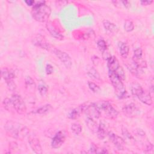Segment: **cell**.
I'll list each match as a JSON object with an SVG mask.
<instances>
[{
	"mask_svg": "<svg viewBox=\"0 0 154 154\" xmlns=\"http://www.w3.org/2000/svg\"><path fill=\"white\" fill-rule=\"evenodd\" d=\"M4 129L7 135L16 139L22 140L29 134V130L25 126L13 120L7 121Z\"/></svg>",
	"mask_w": 154,
	"mask_h": 154,
	"instance_id": "6da1fadb",
	"label": "cell"
},
{
	"mask_svg": "<svg viewBox=\"0 0 154 154\" xmlns=\"http://www.w3.org/2000/svg\"><path fill=\"white\" fill-rule=\"evenodd\" d=\"M51 13V10L49 6L45 4V1H35L31 10L32 17L35 20L40 22H46Z\"/></svg>",
	"mask_w": 154,
	"mask_h": 154,
	"instance_id": "7a4b0ae2",
	"label": "cell"
},
{
	"mask_svg": "<svg viewBox=\"0 0 154 154\" xmlns=\"http://www.w3.org/2000/svg\"><path fill=\"white\" fill-rule=\"evenodd\" d=\"M131 90L132 94L137 97L141 102L147 105H151L152 104V99L150 93L144 90L138 83L134 82L132 84Z\"/></svg>",
	"mask_w": 154,
	"mask_h": 154,
	"instance_id": "3957f363",
	"label": "cell"
},
{
	"mask_svg": "<svg viewBox=\"0 0 154 154\" xmlns=\"http://www.w3.org/2000/svg\"><path fill=\"white\" fill-rule=\"evenodd\" d=\"M109 78L113 85L117 96L120 99L125 98L127 92L122 82V80L114 73L109 72Z\"/></svg>",
	"mask_w": 154,
	"mask_h": 154,
	"instance_id": "277c9868",
	"label": "cell"
},
{
	"mask_svg": "<svg viewBox=\"0 0 154 154\" xmlns=\"http://www.w3.org/2000/svg\"><path fill=\"white\" fill-rule=\"evenodd\" d=\"M96 104L99 109L100 115L103 113L105 117L109 119H114L117 116L118 111L108 102L101 101Z\"/></svg>",
	"mask_w": 154,
	"mask_h": 154,
	"instance_id": "5b68a950",
	"label": "cell"
},
{
	"mask_svg": "<svg viewBox=\"0 0 154 154\" xmlns=\"http://www.w3.org/2000/svg\"><path fill=\"white\" fill-rule=\"evenodd\" d=\"M82 112H84L88 117L92 119H98L100 116L99 109L96 103L86 102L81 105Z\"/></svg>",
	"mask_w": 154,
	"mask_h": 154,
	"instance_id": "8992f818",
	"label": "cell"
},
{
	"mask_svg": "<svg viewBox=\"0 0 154 154\" xmlns=\"http://www.w3.org/2000/svg\"><path fill=\"white\" fill-rule=\"evenodd\" d=\"M11 100L15 111L20 114H23L26 111L25 103L20 96L14 94L11 97Z\"/></svg>",
	"mask_w": 154,
	"mask_h": 154,
	"instance_id": "52a82bcc",
	"label": "cell"
},
{
	"mask_svg": "<svg viewBox=\"0 0 154 154\" xmlns=\"http://www.w3.org/2000/svg\"><path fill=\"white\" fill-rule=\"evenodd\" d=\"M54 54L58 58V59L67 67L70 68L72 66V60L70 56L66 52L61 51L56 48H52Z\"/></svg>",
	"mask_w": 154,
	"mask_h": 154,
	"instance_id": "ba28073f",
	"label": "cell"
},
{
	"mask_svg": "<svg viewBox=\"0 0 154 154\" xmlns=\"http://www.w3.org/2000/svg\"><path fill=\"white\" fill-rule=\"evenodd\" d=\"M122 112L128 117H135L140 114V109L133 103L124 106L122 109Z\"/></svg>",
	"mask_w": 154,
	"mask_h": 154,
	"instance_id": "9c48e42d",
	"label": "cell"
},
{
	"mask_svg": "<svg viewBox=\"0 0 154 154\" xmlns=\"http://www.w3.org/2000/svg\"><path fill=\"white\" fill-rule=\"evenodd\" d=\"M108 136L109 140L114 144V146L117 149V150H122L124 149L125 141L123 138L112 132H108Z\"/></svg>",
	"mask_w": 154,
	"mask_h": 154,
	"instance_id": "30bf717a",
	"label": "cell"
},
{
	"mask_svg": "<svg viewBox=\"0 0 154 154\" xmlns=\"http://www.w3.org/2000/svg\"><path fill=\"white\" fill-rule=\"evenodd\" d=\"M28 143L32 150L38 154L42 153V149L39 139L35 134H31L28 137Z\"/></svg>",
	"mask_w": 154,
	"mask_h": 154,
	"instance_id": "8fae6325",
	"label": "cell"
},
{
	"mask_svg": "<svg viewBox=\"0 0 154 154\" xmlns=\"http://www.w3.org/2000/svg\"><path fill=\"white\" fill-rule=\"evenodd\" d=\"M32 42L35 46L42 49L49 50L51 48L50 45L46 42L45 37L40 34H37L32 38Z\"/></svg>",
	"mask_w": 154,
	"mask_h": 154,
	"instance_id": "7c38bea8",
	"label": "cell"
},
{
	"mask_svg": "<svg viewBox=\"0 0 154 154\" xmlns=\"http://www.w3.org/2000/svg\"><path fill=\"white\" fill-rule=\"evenodd\" d=\"M66 139V137L63 132L59 131L58 132L54 137L52 138L51 142V146L54 149H58L60 148L62 144L64 143Z\"/></svg>",
	"mask_w": 154,
	"mask_h": 154,
	"instance_id": "4fadbf2b",
	"label": "cell"
},
{
	"mask_svg": "<svg viewBox=\"0 0 154 154\" xmlns=\"http://www.w3.org/2000/svg\"><path fill=\"white\" fill-rule=\"evenodd\" d=\"M46 28L48 31L49 32L51 35L58 40H63L64 37L63 35L58 30H57L56 26L53 24L52 22H48L46 23Z\"/></svg>",
	"mask_w": 154,
	"mask_h": 154,
	"instance_id": "5bb4252c",
	"label": "cell"
},
{
	"mask_svg": "<svg viewBox=\"0 0 154 154\" xmlns=\"http://www.w3.org/2000/svg\"><path fill=\"white\" fill-rule=\"evenodd\" d=\"M107 65L109 69V72L114 73L120 67V64L118 60L114 56H111L108 60Z\"/></svg>",
	"mask_w": 154,
	"mask_h": 154,
	"instance_id": "9a60e30c",
	"label": "cell"
},
{
	"mask_svg": "<svg viewBox=\"0 0 154 154\" xmlns=\"http://www.w3.org/2000/svg\"><path fill=\"white\" fill-rule=\"evenodd\" d=\"M108 126L104 122H100L97 131L96 132L97 137L100 140H103L108 135Z\"/></svg>",
	"mask_w": 154,
	"mask_h": 154,
	"instance_id": "2e32d148",
	"label": "cell"
},
{
	"mask_svg": "<svg viewBox=\"0 0 154 154\" xmlns=\"http://www.w3.org/2000/svg\"><path fill=\"white\" fill-rule=\"evenodd\" d=\"M103 25L105 30L110 33L115 34V33H117V32L118 31L117 26L113 23L107 20H104L103 21Z\"/></svg>",
	"mask_w": 154,
	"mask_h": 154,
	"instance_id": "e0dca14e",
	"label": "cell"
},
{
	"mask_svg": "<svg viewBox=\"0 0 154 154\" xmlns=\"http://www.w3.org/2000/svg\"><path fill=\"white\" fill-rule=\"evenodd\" d=\"M85 123L87 125V126L91 132H92L94 134H96L99 126L97 125V123L93 119L87 117V118L85 120Z\"/></svg>",
	"mask_w": 154,
	"mask_h": 154,
	"instance_id": "ac0fdd59",
	"label": "cell"
},
{
	"mask_svg": "<svg viewBox=\"0 0 154 154\" xmlns=\"http://www.w3.org/2000/svg\"><path fill=\"white\" fill-rule=\"evenodd\" d=\"M1 76L6 82L10 80H13L15 78L14 73L12 70L6 68L2 69Z\"/></svg>",
	"mask_w": 154,
	"mask_h": 154,
	"instance_id": "d6986e66",
	"label": "cell"
},
{
	"mask_svg": "<svg viewBox=\"0 0 154 154\" xmlns=\"http://www.w3.org/2000/svg\"><path fill=\"white\" fill-rule=\"evenodd\" d=\"M87 73L90 78H91L94 79L100 80V75L93 66H88L87 67Z\"/></svg>",
	"mask_w": 154,
	"mask_h": 154,
	"instance_id": "ffe728a7",
	"label": "cell"
},
{
	"mask_svg": "<svg viewBox=\"0 0 154 154\" xmlns=\"http://www.w3.org/2000/svg\"><path fill=\"white\" fill-rule=\"evenodd\" d=\"M119 51H120V54L121 56L123 58H127V57L129 54V51L128 45L126 43H123V42L120 43H119Z\"/></svg>",
	"mask_w": 154,
	"mask_h": 154,
	"instance_id": "44dd1931",
	"label": "cell"
},
{
	"mask_svg": "<svg viewBox=\"0 0 154 154\" xmlns=\"http://www.w3.org/2000/svg\"><path fill=\"white\" fill-rule=\"evenodd\" d=\"M82 112H82V107L80 105L78 108H76L72 109L70 112H69V113L68 114V117L70 119H76L80 116Z\"/></svg>",
	"mask_w": 154,
	"mask_h": 154,
	"instance_id": "7402d4cb",
	"label": "cell"
},
{
	"mask_svg": "<svg viewBox=\"0 0 154 154\" xmlns=\"http://www.w3.org/2000/svg\"><path fill=\"white\" fill-rule=\"evenodd\" d=\"M52 109V106L50 104H46L42 106L35 110V113L38 114H45L49 112Z\"/></svg>",
	"mask_w": 154,
	"mask_h": 154,
	"instance_id": "603a6c76",
	"label": "cell"
},
{
	"mask_svg": "<svg viewBox=\"0 0 154 154\" xmlns=\"http://www.w3.org/2000/svg\"><path fill=\"white\" fill-rule=\"evenodd\" d=\"M26 88L29 91H34L35 88V84L34 80L30 77L27 76L25 79Z\"/></svg>",
	"mask_w": 154,
	"mask_h": 154,
	"instance_id": "cb8c5ba5",
	"label": "cell"
},
{
	"mask_svg": "<svg viewBox=\"0 0 154 154\" xmlns=\"http://www.w3.org/2000/svg\"><path fill=\"white\" fill-rule=\"evenodd\" d=\"M3 106L5 109L9 111H14V108L13 107V105L12 103L11 99L9 98H5L3 102H2Z\"/></svg>",
	"mask_w": 154,
	"mask_h": 154,
	"instance_id": "d4e9b609",
	"label": "cell"
},
{
	"mask_svg": "<svg viewBox=\"0 0 154 154\" xmlns=\"http://www.w3.org/2000/svg\"><path fill=\"white\" fill-rule=\"evenodd\" d=\"M122 134L124 138V141H134V137L131 135V134L129 132V131L126 129V128H123L122 129Z\"/></svg>",
	"mask_w": 154,
	"mask_h": 154,
	"instance_id": "484cf974",
	"label": "cell"
},
{
	"mask_svg": "<svg viewBox=\"0 0 154 154\" xmlns=\"http://www.w3.org/2000/svg\"><path fill=\"white\" fill-rule=\"evenodd\" d=\"M90 152L91 153H108V151L106 149H100L96 145H95L94 144L92 143L91 145Z\"/></svg>",
	"mask_w": 154,
	"mask_h": 154,
	"instance_id": "4316f807",
	"label": "cell"
},
{
	"mask_svg": "<svg viewBox=\"0 0 154 154\" xmlns=\"http://www.w3.org/2000/svg\"><path fill=\"white\" fill-rule=\"evenodd\" d=\"M71 129L74 134L79 135L82 131V127L79 123H75L72 125Z\"/></svg>",
	"mask_w": 154,
	"mask_h": 154,
	"instance_id": "83f0119b",
	"label": "cell"
},
{
	"mask_svg": "<svg viewBox=\"0 0 154 154\" xmlns=\"http://www.w3.org/2000/svg\"><path fill=\"white\" fill-rule=\"evenodd\" d=\"M97 46L99 49L103 52V51H106L107 49V46L106 44V42L103 39H100L97 42Z\"/></svg>",
	"mask_w": 154,
	"mask_h": 154,
	"instance_id": "f1b7e54d",
	"label": "cell"
},
{
	"mask_svg": "<svg viewBox=\"0 0 154 154\" xmlns=\"http://www.w3.org/2000/svg\"><path fill=\"white\" fill-rule=\"evenodd\" d=\"M134 28V25L132 21L126 20L124 24V29L127 32L132 31Z\"/></svg>",
	"mask_w": 154,
	"mask_h": 154,
	"instance_id": "f546056e",
	"label": "cell"
},
{
	"mask_svg": "<svg viewBox=\"0 0 154 154\" xmlns=\"http://www.w3.org/2000/svg\"><path fill=\"white\" fill-rule=\"evenodd\" d=\"M88 87L90 88V89L94 93H97L100 90V87H99V85H97L96 84H95L94 82L88 81Z\"/></svg>",
	"mask_w": 154,
	"mask_h": 154,
	"instance_id": "4dcf8cb0",
	"label": "cell"
},
{
	"mask_svg": "<svg viewBox=\"0 0 154 154\" xmlns=\"http://www.w3.org/2000/svg\"><path fill=\"white\" fill-rule=\"evenodd\" d=\"M38 90L40 94L42 96H45L46 94L47 91H48L47 87L43 84H40L38 87Z\"/></svg>",
	"mask_w": 154,
	"mask_h": 154,
	"instance_id": "1f68e13d",
	"label": "cell"
},
{
	"mask_svg": "<svg viewBox=\"0 0 154 154\" xmlns=\"http://www.w3.org/2000/svg\"><path fill=\"white\" fill-rule=\"evenodd\" d=\"M6 82H7V86H8L9 90H10L11 91H14L16 90V85L13 80L7 81Z\"/></svg>",
	"mask_w": 154,
	"mask_h": 154,
	"instance_id": "d6a6232c",
	"label": "cell"
},
{
	"mask_svg": "<svg viewBox=\"0 0 154 154\" xmlns=\"http://www.w3.org/2000/svg\"><path fill=\"white\" fill-rule=\"evenodd\" d=\"M111 57V55L109 54V52L107 51V49L102 52V57L104 60H108L110 57Z\"/></svg>",
	"mask_w": 154,
	"mask_h": 154,
	"instance_id": "836d02e7",
	"label": "cell"
},
{
	"mask_svg": "<svg viewBox=\"0 0 154 154\" xmlns=\"http://www.w3.org/2000/svg\"><path fill=\"white\" fill-rule=\"evenodd\" d=\"M46 72L48 75H50L53 72V67L51 64H47L46 65Z\"/></svg>",
	"mask_w": 154,
	"mask_h": 154,
	"instance_id": "e575fe53",
	"label": "cell"
},
{
	"mask_svg": "<svg viewBox=\"0 0 154 154\" xmlns=\"http://www.w3.org/2000/svg\"><path fill=\"white\" fill-rule=\"evenodd\" d=\"M120 2L122 4V5H123L125 8H128L131 6V3H130L129 1H120Z\"/></svg>",
	"mask_w": 154,
	"mask_h": 154,
	"instance_id": "d590c367",
	"label": "cell"
},
{
	"mask_svg": "<svg viewBox=\"0 0 154 154\" xmlns=\"http://www.w3.org/2000/svg\"><path fill=\"white\" fill-rule=\"evenodd\" d=\"M152 2H153V1H149V0L141 1V4L143 5H148L151 4Z\"/></svg>",
	"mask_w": 154,
	"mask_h": 154,
	"instance_id": "8d00e7d4",
	"label": "cell"
},
{
	"mask_svg": "<svg viewBox=\"0 0 154 154\" xmlns=\"http://www.w3.org/2000/svg\"><path fill=\"white\" fill-rule=\"evenodd\" d=\"M25 2L28 5H34L35 1L33 0H29V1H25Z\"/></svg>",
	"mask_w": 154,
	"mask_h": 154,
	"instance_id": "74e56055",
	"label": "cell"
}]
</instances>
